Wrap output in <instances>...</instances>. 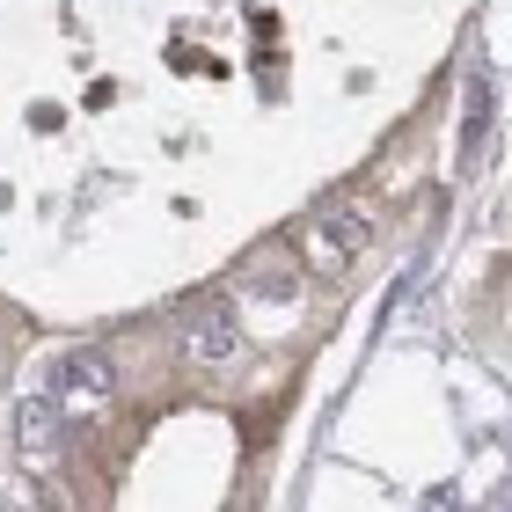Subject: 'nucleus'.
<instances>
[{
	"label": "nucleus",
	"instance_id": "obj_1",
	"mask_svg": "<svg viewBox=\"0 0 512 512\" xmlns=\"http://www.w3.org/2000/svg\"><path fill=\"white\" fill-rule=\"evenodd\" d=\"M366 242H374V213H366L352 191H330L308 213V227H300V264L315 278H344L366 256Z\"/></svg>",
	"mask_w": 512,
	"mask_h": 512
},
{
	"label": "nucleus",
	"instance_id": "obj_2",
	"mask_svg": "<svg viewBox=\"0 0 512 512\" xmlns=\"http://www.w3.org/2000/svg\"><path fill=\"white\" fill-rule=\"evenodd\" d=\"M183 366H198V374H227V366H242V322H235V300L227 293H198L191 308H183Z\"/></svg>",
	"mask_w": 512,
	"mask_h": 512
},
{
	"label": "nucleus",
	"instance_id": "obj_3",
	"mask_svg": "<svg viewBox=\"0 0 512 512\" xmlns=\"http://www.w3.org/2000/svg\"><path fill=\"white\" fill-rule=\"evenodd\" d=\"M52 403H59V417H103L118 403V366H110L96 344L59 352L52 359Z\"/></svg>",
	"mask_w": 512,
	"mask_h": 512
},
{
	"label": "nucleus",
	"instance_id": "obj_4",
	"mask_svg": "<svg viewBox=\"0 0 512 512\" xmlns=\"http://www.w3.org/2000/svg\"><path fill=\"white\" fill-rule=\"evenodd\" d=\"M483 147H491V81L469 74V88H461V169H483Z\"/></svg>",
	"mask_w": 512,
	"mask_h": 512
},
{
	"label": "nucleus",
	"instance_id": "obj_5",
	"mask_svg": "<svg viewBox=\"0 0 512 512\" xmlns=\"http://www.w3.org/2000/svg\"><path fill=\"white\" fill-rule=\"evenodd\" d=\"M15 447H22V454H52V447H59V403H52V395H22V410H15Z\"/></svg>",
	"mask_w": 512,
	"mask_h": 512
}]
</instances>
